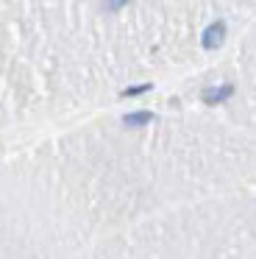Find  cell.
I'll use <instances>...</instances> for the list:
<instances>
[{"label":"cell","mask_w":256,"mask_h":259,"mask_svg":"<svg viewBox=\"0 0 256 259\" xmlns=\"http://www.w3.org/2000/svg\"><path fill=\"white\" fill-rule=\"evenodd\" d=\"M223 36H226V25H223V23H211L209 28L203 31V48H206V51L220 48L223 45Z\"/></svg>","instance_id":"1"},{"label":"cell","mask_w":256,"mask_h":259,"mask_svg":"<svg viewBox=\"0 0 256 259\" xmlns=\"http://www.w3.org/2000/svg\"><path fill=\"white\" fill-rule=\"evenodd\" d=\"M231 92H234V87H231V84H226V87H215V90H206V92H203V101L215 106V103H223L226 98H231Z\"/></svg>","instance_id":"2"},{"label":"cell","mask_w":256,"mask_h":259,"mask_svg":"<svg viewBox=\"0 0 256 259\" xmlns=\"http://www.w3.org/2000/svg\"><path fill=\"white\" fill-rule=\"evenodd\" d=\"M122 123L131 125V128L148 125V123H153V112H131V114H125V117H122Z\"/></svg>","instance_id":"3"},{"label":"cell","mask_w":256,"mask_h":259,"mask_svg":"<svg viewBox=\"0 0 256 259\" xmlns=\"http://www.w3.org/2000/svg\"><path fill=\"white\" fill-rule=\"evenodd\" d=\"M150 84H142V87H128V90H122V98H134V95H142V92H148Z\"/></svg>","instance_id":"4"},{"label":"cell","mask_w":256,"mask_h":259,"mask_svg":"<svg viewBox=\"0 0 256 259\" xmlns=\"http://www.w3.org/2000/svg\"><path fill=\"white\" fill-rule=\"evenodd\" d=\"M128 0H103V9L106 12H117V9H122Z\"/></svg>","instance_id":"5"}]
</instances>
